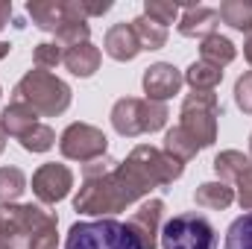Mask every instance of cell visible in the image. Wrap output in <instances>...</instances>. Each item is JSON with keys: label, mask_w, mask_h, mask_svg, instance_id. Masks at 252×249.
<instances>
[{"label": "cell", "mask_w": 252, "mask_h": 249, "mask_svg": "<svg viewBox=\"0 0 252 249\" xmlns=\"http://www.w3.org/2000/svg\"><path fill=\"white\" fill-rule=\"evenodd\" d=\"M138 199L129 193L124 179L118 176V164L106 173L82 176V187L73 196V208L79 214H88V217H112L118 211H126Z\"/></svg>", "instance_id": "1"}, {"label": "cell", "mask_w": 252, "mask_h": 249, "mask_svg": "<svg viewBox=\"0 0 252 249\" xmlns=\"http://www.w3.org/2000/svg\"><path fill=\"white\" fill-rule=\"evenodd\" d=\"M12 103H27L44 118H56L70 106V85L50 70H27L12 91Z\"/></svg>", "instance_id": "2"}, {"label": "cell", "mask_w": 252, "mask_h": 249, "mask_svg": "<svg viewBox=\"0 0 252 249\" xmlns=\"http://www.w3.org/2000/svg\"><path fill=\"white\" fill-rule=\"evenodd\" d=\"M64 249H147L138 235L112 217H100V220H82L73 223L67 229Z\"/></svg>", "instance_id": "3"}, {"label": "cell", "mask_w": 252, "mask_h": 249, "mask_svg": "<svg viewBox=\"0 0 252 249\" xmlns=\"http://www.w3.org/2000/svg\"><path fill=\"white\" fill-rule=\"evenodd\" d=\"M167 118H170V112L164 103H153V100H141V97H121L112 106V126L124 138L158 132V129H164Z\"/></svg>", "instance_id": "4"}, {"label": "cell", "mask_w": 252, "mask_h": 249, "mask_svg": "<svg viewBox=\"0 0 252 249\" xmlns=\"http://www.w3.org/2000/svg\"><path fill=\"white\" fill-rule=\"evenodd\" d=\"M53 220H56L53 211H44L41 205H32V202L0 205V241L12 249H27L30 238Z\"/></svg>", "instance_id": "5"}, {"label": "cell", "mask_w": 252, "mask_h": 249, "mask_svg": "<svg viewBox=\"0 0 252 249\" xmlns=\"http://www.w3.org/2000/svg\"><path fill=\"white\" fill-rule=\"evenodd\" d=\"M220 100L214 91H190L182 100L179 126L193 135L199 147H211L217 141V118H220Z\"/></svg>", "instance_id": "6"}, {"label": "cell", "mask_w": 252, "mask_h": 249, "mask_svg": "<svg viewBox=\"0 0 252 249\" xmlns=\"http://www.w3.org/2000/svg\"><path fill=\"white\" fill-rule=\"evenodd\" d=\"M158 238H161V249H217L214 226L196 211L170 217L161 226Z\"/></svg>", "instance_id": "7"}, {"label": "cell", "mask_w": 252, "mask_h": 249, "mask_svg": "<svg viewBox=\"0 0 252 249\" xmlns=\"http://www.w3.org/2000/svg\"><path fill=\"white\" fill-rule=\"evenodd\" d=\"M106 150H109L106 132L91 124H70L59 135V153L64 158H70V161H79V164L103 158Z\"/></svg>", "instance_id": "8"}, {"label": "cell", "mask_w": 252, "mask_h": 249, "mask_svg": "<svg viewBox=\"0 0 252 249\" xmlns=\"http://www.w3.org/2000/svg\"><path fill=\"white\" fill-rule=\"evenodd\" d=\"M150 182L153 187H167L173 185L176 179H182V173H185V164H179L176 158H170L164 150H156V147H150V144H141V147H135L129 156H126Z\"/></svg>", "instance_id": "9"}, {"label": "cell", "mask_w": 252, "mask_h": 249, "mask_svg": "<svg viewBox=\"0 0 252 249\" xmlns=\"http://www.w3.org/2000/svg\"><path fill=\"white\" fill-rule=\"evenodd\" d=\"M27 15L44 32H56L67 21H88L85 6L79 0H30Z\"/></svg>", "instance_id": "10"}, {"label": "cell", "mask_w": 252, "mask_h": 249, "mask_svg": "<svg viewBox=\"0 0 252 249\" xmlns=\"http://www.w3.org/2000/svg\"><path fill=\"white\" fill-rule=\"evenodd\" d=\"M70 187H73V173H70L67 164L47 161V164H41V167L32 173V193H35L38 202H44V205L62 202L64 196L70 193Z\"/></svg>", "instance_id": "11"}, {"label": "cell", "mask_w": 252, "mask_h": 249, "mask_svg": "<svg viewBox=\"0 0 252 249\" xmlns=\"http://www.w3.org/2000/svg\"><path fill=\"white\" fill-rule=\"evenodd\" d=\"M141 85H144L147 100H153V103H164V100H170L173 94L182 91L185 76H182L179 67H173L170 62H156V64H150V67L144 70Z\"/></svg>", "instance_id": "12"}, {"label": "cell", "mask_w": 252, "mask_h": 249, "mask_svg": "<svg viewBox=\"0 0 252 249\" xmlns=\"http://www.w3.org/2000/svg\"><path fill=\"white\" fill-rule=\"evenodd\" d=\"M161 217H164V202L161 199H147L126 220V226L138 235V241L147 249H156L158 247V235H161Z\"/></svg>", "instance_id": "13"}, {"label": "cell", "mask_w": 252, "mask_h": 249, "mask_svg": "<svg viewBox=\"0 0 252 249\" xmlns=\"http://www.w3.org/2000/svg\"><path fill=\"white\" fill-rule=\"evenodd\" d=\"M217 24H220V12L217 9H211V6H185L182 12H179V32L185 35V38H208V35H214L217 32Z\"/></svg>", "instance_id": "14"}, {"label": "cell", "mask_w": 252, "mask_h": 249, "mask_svg": "<svg viewBox=\"0 0 252 249\" xmlns=\"http://www.w3.org/2000/svg\"><path fill=\"white\" fill-rule=\"evenodd\" d=\"M103 50L115 62H132L141 53V44H138V38L132 32V24H115V27H109L106 38H103Z\"/></svg>", "instance_id": "15"}, {"label": "cell", "mask_w": 252, "mask_h": 249, "mask_svg": "<svg viewBox=\"0 0 252 249\" xmlns=\"http://www.w3.org/2000/svg\"><path fill=\"white\" fill-rule=\"evenodd\" d=\"M100 47H94L91 41H85V44H76V47H70V50H64L62 56V64L73 73V76H79V79H88V76H94L97 70H100Z\"/></svg>", "instance_id": "16"}, {"label": "cell", "mask_w": 252, "mask_h": 249, "mask_svg": "<svg viewBox=\"0 0 252 249\" xmlns=\"http://www.w3.org/2000/svg\"><path fill=\"white\" fill-rule=\"evenodd\" d=\"M38 124V112L27 103H9L3 112H0V129L3 135H12V138H21L27 129Z\"/></svg>", "instance_id": "17"}, {"label": "cell", "mask_w": 252, "mask_h": 249, "mask_svg": "<svg viewBox=\"0 0 252 249\" xmlns=\"http://www.w3.org/2000/svg\"><path fill=\"white\" fill-rule=\"evenodd\" d=\"M193 202L199 208H208V211H226L235 202V187L220 182V179L217 182H202L193 190Z\"/></svg>", "instance_id": "18"}, {"label": "cell", "mask_w": 252, "mask_h": 249, "mask_svg": "<svg viewBox=\"0 0 252 249\" xmlns=\"http://www.w3.org/2000/svg\"><path fill=\"white\" fill-rule=\"evenodd\" d=\"M235 56H238V50H235V44L226 38V35H220V32H214V35H208V38H202L199 41V59L208 64H214V67H226V64L235 62Z\"/></svg>", "instance_id": "19"}, {"label": "cell", "mask_w": 252, "mask_h": 249, "mask_svg": "<svg viewBox=\"0 0 252 249\" xmlns=\"http://www.w3.org/2000/svg\"><path fill=\"white\" fill-rule=\"evenodd\" d=\"M170 158H176L179 164H188L190 158H196V153L202 150L196 141H193V135L185 132L182 126H173V129H167L164 132V147H161Z\"/></svg>", "instance_id": "20"}, {"label": "cell", "mask_w": 252, "mask_h": 249, "mask_svg": "<svg viewBox=\"0 0 252 249\" xmlns=\"http://www.w3.org/2000/svg\"><path fill=\"white\" fill-rule=\"evenodd\" d=\"M132 32H135L141 50H161V47L167 44V27L156 24V21L147 18V15H138V18L132 21Z\"/></svg>", "instance_id": "21"}, {"label": "cell", "mask_w": 252, "mask_h": 249, "mask_svg": "<svg viewBox=\"0 0 252 249\" xmlns=\"http://www.w3.org/2000/svg\"><path fill=\"white\" fill-rule=\"evenodd\" d=\"M220 21L229 24L238 32H252V0H223L220 3Z\"/></svg>", "instance_id": "22"}, {"label": "cell", "mask_w": 252, "mask_h": 249, "mask_svg": "<svg viewBox=\"0 0 252 249\" xmlns=\"http://www.w3.org/2000/svg\"><path fill=\"white\" fill-rule=\"evenodd\" d=\"M252 158L250 156H244L241 150H223L220 156H214V173H217V179L220 182H226V185H232L235 179H238V173L244 170V167H250Z\"/></svg>", "instance_id": "23"}, {"label": "cell", "mask_w": 252, "mask_h": 249, "mask_svg": "<svg viewBox=\"0 0 252 249\" xmlns=\"http://www.w3.org/2000/svg\"><path fill=\"white\" fill-rule=\"evenodd\" d=\"M182 76H185V82H188L193 91H214L220 85V79H223V70L199 59V62H190L188 70Z\"/></svg>", "instance_id": "24"}, {"label": "cell", "mask_w": 252, "mask_h": 249, "mask_svg": "<svg viewBox=\"0 0 252 249\" xmlns=\"http://www.w3.org/2000/svg\"><path fill=\"white\" fill-rule=\"evenodd\" d=\"M56 47L59 50H70V47H76V44H85L88 41V35H91V27H88V21H67L62 24L56 32Z\"/></svg>", "instance_id": "25"}, {"label": "cell", "mask_w": 252, "mask_h": 249, "mask_svg": "<svg viewBox=\"0 0 252 249\" xmlns=\"http://www.w3.org/2000/svg\"><path fill=\"white\" fill-rule=\"evenodd\" d=\"M27 190V176L21 167H0V202L9 205Z\"/></svg>", "instance_id": "26"}, {"label": "cell", "mask_w": 252, "mask_h": 249, "mask_svg": "<svg viewBox=\"0 0 252 249\" xmlns=\"http://www.w3.org/2000/svg\"><path fill=\"white\" fill-rule=\"evenodd\" d=\"M18 141H21V147H24L27 153H47V150L56 144V132L47 124H35L32 129H27Z\"/></svg>", "instance_id": "27"}, {"label": "cell", "mask_w": 252, "mask_h": 249, "mask_svg": "<svg viewBox=\"0 0 252 249\" xmlns=\"http://www.w3.org/2000/svg\"><path fill=\"white\" fill-rule=\"evenodd\" d=\"M223 249H252V211L244 214V217H238L229 226Z\"/></svg>", "instance_id": "28"}, {"label": "cell", "mask_w": 252, "mask_h": 249, "mask_svg": "<svg viewBox=\"0 0 252 249\" xmlns=\"http://www.w3.org/2000/svg\"><path fill=\"white\" fill-rule=\"evenodd\" d=\"M144 15L153 18L156 24L167 27V24L179 21V6H176V3H164V0H147V3H144Z\"/></svg>", "instance_id": "29"}, {"label": "cell", "mask_w": 252, "mask_h": 249, "mask_svg": "<svg viewBox=\"0 0 252 249\" xmlns=\"http://www.w3.org/2000/svg\"><path fill=\"white\" fill-rule=\"evenodd\" d=\"M62 50L53 44V41H41V44H35V50H32V62L38 70H50V67H56V64L62 62Z\"/></svg>", "instance_id": "30"}, {"label": "cell", "mask_w": 252, "mask_h": 249, "mask_svg": "<svg viewBox=\"0 0 252 249\" xmlns=\"http://www.w3.org/2000/svg\"><path fill=\"white\" fill-rule=\"evenodd\" d=\"M232 185H235V199L241 202V208L244 211H252V164L238 173V179Z\"/></svg>", "instance_id": "31"}, {"label": "cell", "mask_w": 252, "mask_h": 249, "mask_svg": "<svg viewBox=\"0 0 252 249\" xmlns=\"http://www.w3.org/2000/svg\"><path fill=\"white\" fill-rule=\"evenodd\" d=\"M56 226H59V220H53V223H47L44 229H38V232L30 238L27 249H59V235H56Z\"/></svg>", "instance_id": "32"}, {"label": "cell", "mask_w": 252, "mask_h": 249, "mask_svg": "<svg viewBox=\"0 0 252 249\" xmlns=\"http://www.w3.org/2000/svg\"><path fill=\"white\" fill-rule=\"evenodd\" d=\"M235 103H238V109L244 115H252V70L238 76V82H235Z\"/></svg>", "instance_id": "33"}, {"label": "cell", "mask_w": 252, "mask_h": 249, "mask_svg": "<svg viewBox=\"0 0 252 249\" xmlns=\"http://www.w3.org/2000/svg\"><path fill=\"white\" fill-rule=\"evenodd\" d=\"M85 6V15L91 18V15H106L109 9H112V3L109 0H103V3H82Z\"/></svg>", "instance_id": "34"}, {"label": "cell", "mask_w": 252, "mask_h": 249, "mask_svg": "<svg viewBox=\"0 0 252 249\" xmlns=\"http://www.w3.org/2000/svg\"><path fill=\"white\" fill-rule=\"evenodd\" d=\"M9 18H12V0H0V30L9 27Z\"/></svg>", "instance_id": "35"}, {"label": "cell", "mask_w": 252, "mask_h": 249, "mask_svg": "<svg viewBox=\"0 0 252 249\" xmlns=\"http://www.w3.org/2000/svg\"><path fill=\"white\" fill-rule=\"evenodd\" d=\"M244 56H247V62H250V67H252V32L247 35V41H244Z\"/></svg>", "instance_id": "36"}, {"label": "cell", "mask_w": 252, "mask_h": 249, "mask_svg": "<svg viewBox=\"0 0 252 249\" xmlns=\"http://www.w3.org/2000/svg\"><path fill=\"white\" fill-rule=\"evenodd\" d=\"M9 50H12V44H6V41H0V59H6V56H9Z\"/></svg>", "instance_id": "37"}, {"label": "cell", "mask_w": 252, "mask_h": 249, "mask_svg": "<svg viewBox=\"0 0 252 249\" xmlns=\"http://www.w3.org/2000/svg\"><path fill=\"white\" fill-rule=\"evenodd\" d=\"M6 150V135H3V129H0V153Z\"/></svg>", "instance_id": "38"}, {"label": "cell", "mask_w": 252, "mask_h": 249, "mask_svg": "<svg viewBox=\"0 0 252 249\" xmlns=\"http://www.w3.org/2000/svg\"><path fill=\"white\" fill-rule=\"evenodd\" d=\"M250 158H252V135H250Z\"/></svg>", "instance_id": "39"}, {"label": "cell", "mask_w": 252, "mask_h": 249, "mask_svg": "<svg viewBox=\"0 0 252 249\" xmlns=\"http://www.w3.org/2000/svg\"><path fill=\"white\" fill-rule=\"evenodd\" d=\"M0 249H12V247H6V244H3V247H0Z\"/></svg>", "instance_id": "40"}, {"label": "cell", "mask_w": 252, "mask_h": 249, "mask_svg": "<svg viewBox=\"0 0 252 249\" xmlns=\"http://www.w3.org/2000/svg\"><path fill=\"white\" fill-rule=\"evenodd\" d=\"M0 247H3V241H0Z\"/></svg>", "instance_id": "41"}]
</instances>
